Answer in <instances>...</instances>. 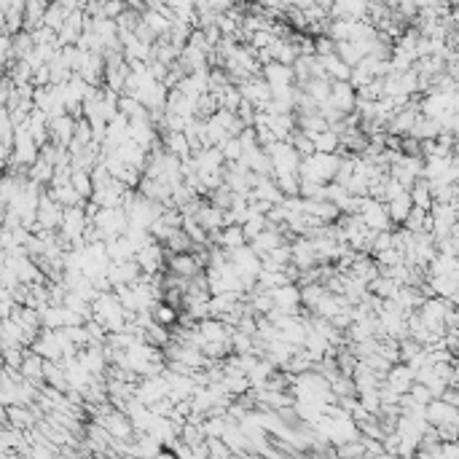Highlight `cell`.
<instances>
[{
	"mask_svg": "<svg viewBox=\"0 0 459 459\" xmlns=\"http://www.w3.org/2000/svg\"><path fill=\"white\" fill-rule=\"evenodd\" d=\"M333 111H339L341 115H352L358 111V92L352 84L346 81H333V89H330V100L325 102Z\"/></svg>",
	"mask_w": 459,
	"mask_h": 459,
	"instance_id": "cell-6",
	"label": "cell"
},
{
	"mask_svg": "<svg viewBox=\"0 0 459 459\" xmlns=\"http://www.w3.org/2000/svg\"><path fill=\"white\" fill-rule=\"evenodd\" d=\"M167 269H170V274L172 277H177V279H186V282H191V279H196V277H201V263L196 260V256L194 253H180V256H167Z\"/></svg>",
	"mask_w": 459,
	"mask_h": 459,
	"instance_id": "cell-8",
	"label": "cell"
},
{
	"mask_svg": "<svg viewBox=\"0 0 459 459\" xmlns=\"http://www.w3.org/2000/svg\"><path fill=\"white\" fill-rule=\"evenodd\" d=\"M153 322L156 325H161V328H177L180 325V309H175V306H170L167 301H158L156 306H153Z\"/></svg>",
	"mask_w": 459,
	"mask_h": 459,
	"instance_id": "cell-16",
	"label": "cell"
},
{
	"mask_svg": "<svg viewBox=\"0 0 459 459\" xmlns=\"http://www.w3.org/2000/svg\"><path fill=\"white\" fill-rule=\"evenodd\" d=\"M70 186L75 188V194L84 201L94 199V180H92V172H73Z\"/></svg>",
	"mask_w": 459,
	"mask_h": 459,
	"instance_id": "cell-19",
	"label": "cell"
},
{
	"mask_svg": "<svg viewBox=\"0 0 459 459\" xmlns=\"http://www.w3.org/2000/svg\"><path fill=\"white\" fill-rule=\"evenodd\" d=\"M451 237H457L459 239V220H457V226H454V231H451Z\"/></svg>",
	"mask_w": 459,
	"mask_h": 459,
	"instance_id": "cell-23",
	"label": "cell"
},
{
	"mask_svg": "<svg viewBox=\"0 0 459 459\" xmlns=\"http://www.w3.org/2000/svg\"><path fill=\"white\" fill-rule=\"evenodd\" d=\"M336 54H339V57L344 59L346 65L352 68V70H355V68H358L360 62L365 59V54H363V51H360V49H358V46H355V44H352V41H344V44H336Z\"/></svg>",
	"mask_w": 459,
	"mask_h": 459,
	"instance_id": "cell-20",
	"label": "cell"
},
{
	"mask_svg": "<svg viewBox=\"0 0 459 459\" xmlns=\"http://www.w3.org/2000/svg\"><path fill=\"white\" fill-rule=\"evenodd\" d=\"M341 170V156H333V153H315V156L303 158L298 177L309 180V183H320V186H330L336 183Z\"/></svg>",
	"mask_w": 459,
	"mask_h": 459,
	"instance_id": "cell-2",
	"label": "cell"
},
{
	"mask_svg": "<svg viewBox=\"0 0 459 459\" xmlns=\"http://www.w3.org/2000/svg\"><path fill=\"white\" fill-rule=\"evenodd\" d=\"M6 425H11L14 430H30L35 425V411H30L27 405H8L6 408Z\"/></svg>",
	"mask_w": 459,
	"mask_h": 459,
	"instance_id": "cell-13",
	"label": "cell"
},
{
	"mask_svg": "<svg viewBox=\"0 0 459 459\" xmlns=\"http://www.w3.org/2000/svg\"><path fill=\"white\" fill-rule=\"evenodd\" d=\"M239 92H242L244 102H250L258 113H266V108L272 105L274 94L269 84L263 81V75H256V78H247L244 84H239Z\"/></svg>",
	"mask_w": 459,
	"mask_h": 459,
	"instance_id": "cell-5",
	"label": "cell"
},
{
	"mask_svg": "<svg viewBox=\"0 0 459 459\" xmlns=\"http://www.w3.org/2000/svg\"><path fill=\"white\" fill-rule=\"evenodd\" d=\"M360 220H363V223H365V229H371L373 234L389 231V226H392V218H389L387 204H384V201L371 199V196H365V199H363Z\"/></svg>",
	"mask_w": 459,
	"mask_h": 459,
	"instance_id": "cell-4",
	"label": "cell"
},
{
	"mask_svg": "<svg viewBox=\"0 0 459 459\" xmlns=\"http://www.w3.org/2000/svg\"><path fill=\"white\" fill-rule=\"evenodd\" d=\"M387 210H389L392 223H405V220H408V215L414 213V199H411V194L405 191V194H401L398 199H392L387 204Z\"/></svg>",
	"mask_w": 459,
	"mask_h": 459,
	"instance_id": "cell-15",
	"label": "cell"
},
{
	"mask_svg": "<svg viewBox=\"0 0 459 459\" xmlns=\"http://www.w3.org/2000/svg\"><path fill=\"white\" fill-rule=\"evenodd\" d=\"M105 247H108V258H111V263H130V260L137 258V250L132 247V242L127 237H115L111 242H105Z\"/></svg>",
	"mask_w": 459,
	"mask_h": 459,
	"instance_id": "cell-12",
	"label": "cell"
},
{
	"mask_svg": "<svg viewBox=\"0 0 459 459\" xmlns=\"http://www.w3.org/2000/svg\"><path fill=\"white\" fill-rule=\"evenodd\" d=\"M92 306H94V317H92V320H97V322H100L102 328L108 330L111 336H113V333H124V330L130 328L132 315L124 309V303L118 301L115 290L100 293L97 301L92 303Z\"/></svg>",
	"mask_w": 459,
	"mask_h": 459,
	"instance_id": "cell-1",
	"label": "cell"
},
{
	"mask_svg": "<svg viewBox=\"0 0 459 459\" xmlns=\"http://www.w3.org/2000/svg\"><path fill=\"white\" fill-rule=\"evenodd\" d=\"M322 62H325V70H328L330 81H346V84H349V78H352V68H349L339 54H330V57H325Z\"/></svg>",
	"mask_w": 459,
	"mask_h": 459,
	"instance_id": "cell-18",
	"label": "cell"
},
{
	"mask_svg": "<svg viewBox=\"0 0 459 459\" xmlns=\"http://www.w3.org/2000/svg\"><path fill=\"white\" fill-rule=\"evenodd\" d=\"M218 247H223L226 253H234V250H242V247H247V239H244L242 226H226V229L218 234Z\"/></svg>",
	"mask_w": 459,
	"mask_h": 459,
	"instance_id": "cell-14",
	"label": "cell"
},
{
	"mask_svg": "<svg viewBox=\"0 0 459 459\" xmlns=\"http://www.w3.org/2000/svg\"><path fill=\"white\" fill-rule=\"evenodd\" d=\"M384 384L387 387H392L398 395H408L411 392V387L416 384V373L403 363V365H392V371L387 373V379H384Z\"/></svg>",
	"mask_w": 459,
	"mask_h": 459,
	"instance_id": "cell-10",
	"label": "cell"
},
{
	"mask_svg": "<svg viewBox=\"0 0 459 459\" xmlns=\"http://www.w3.org/2000/svg\"><path fill=\"white\" fill-rule=\"evenodd\" d=\"M312 140H315V153H333V156H341V137L333 130L322 132V134H317Z\"/></svg>",
	"mask_w": 459,
	"mask_h": 459,
	"instance_id": "cell-17",
	"label": "cell"
},
{
	"mask_svg": "<svg viewBox=\"0 0 459 459\" xmlns=\"http://www.w3.org/2000/svg\"><path fill=\"white\" fill-rule=\"evenodd\" d=\"M75 127H78V118L70 113L54 115L51 124H49V132H51V143L59 145V148H68L75 143Z\"/></svg>",
	"mask_w": 459,
	"mask_h": 459,
	"instance_id": "cell-7",
	"label": "cell"
},
{
	"mask_svg": "<svg viewBox=\"0 0 459 459\" xmlns=\"http://www.w3.org/2000/svg\"><path fill=\"white\" fill-rule=\"evenodd\" d=\"M134 398L143 403V405H148V408H153L156 403L170 398V382L164 379V373H161V376L140 379V382H137V389H134Z\"/></svg>",
	"mask_w": 459,
	"mask_h": 459,
	"instance_id": "cell-3",
	"label": "cell"
},
{
	"mask_svg": "<svg viewBox=\"0 0 459 459\" xmlns=\"http://www.w3.org/2000/svg\"><path fill=\"white\" fill-rule=\"evenodd\" d=\"M365 459H389V457H387V454H368Z\"/></svg>",
	"mask_w": 459,
	"mask_h": 459,
	"instance_id": "cell-22",
	"label": "cell"
},
{
	"mask_svg": "<svg viewBox=\"0 0 459 459\" xmlns=\"http://www.w3.org/2000/svg\"><path fill=\"white\" fill-rule=\"evenodd\" d=\"M282 234H285L282 229H274V226H269V229L263 231V234H260L258 239L250 244V247H253L260 258H263V256H269V253H274V250H279L282 244H287V239L282 237Z\"/></svg>",
	"mask_w": 459,
	"mask_h": 459,
	"instance_id": "cell-11",
	"label": "cell"
},
{
	"mask_svg": "<svg viewBox=\"0 0 459 459\" xmlns=\"http://www.w3.org/2000/svg\"><path fill=\"white\" fill-rule=\"evenodd\" d=\"M414 459H438V457H435V454H425V451H419Z\"/></svg>",
	"mask_w": 459,
	"mask_h": 459,
	"instance_id": "cell-21",
	"label": "cell"
},
{
	"mask_svg": "<svg viewBox=\"0 0 459 459\" xmlns=\"http://www.w3.org/2000/svg\"><path fill=\"white\" fill-rule=\"evenodd\" d=\"M143 277H145V274H143V269H140V263H137V260H130V263H113V266H111V272H108V279H111L113 290H118V287L137 285Z\"/></svg>",
	"mask_w": 459,
	"mask_h": 459,
	"instance_id": "cell-9",
	"label": "cell"
}]
</instances>
